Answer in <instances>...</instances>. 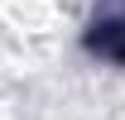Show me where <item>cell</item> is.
Returning <instances> with one entry per match:
<instances>
[{
	"mask_svg": "<svg viewBox=\"0 0 125 120\" xmlns=\"http://www.w3.org/2000/svg\"><path fill=\"white\" fill-rule=\"evenodd\" d=\"M96 48L111 58H125V0H111L106 15L96 19Z\"/></svg>",
	"mask_w": 125,
	"mask_h": 120,
	"instance_id": "cell-1",
	"label": "cell"
}]
</instances>
